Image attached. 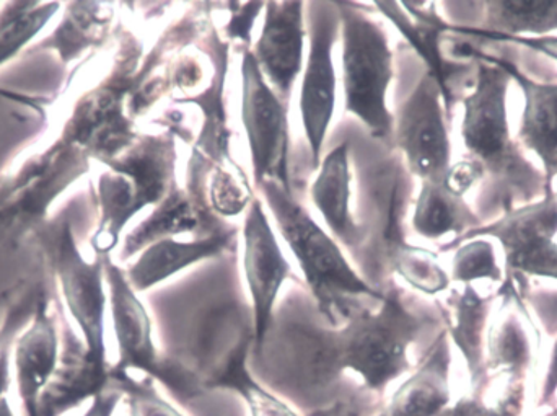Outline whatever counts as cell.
<instances>
[{
	"label": "cell",
	"instance_id": "obj_1",
	"mask_svg": "<svg viewBox=\"0 0 557 416\" xmlns=\"http://www.w3.org/2000/svg\"><path fill=\"white\" fill-rule=\"evenodd\" d=\"M444 326L441 306L437 310L409 309L396 287H389L382 303L354 310L349 319L333 332L305 335V384L310 397L326 394L334 378L352 369L376 394L412 368L408 348L429 329Z\"/></svg>",
	"mask_w": 557,
	"mask_h": 416
},
{
	"label": "cell",
	"instance_id": "obj_2",
	"mask_svg": "<svg viewBox=\"0 0 557 416\" xmlns=\"http://www.w3.org/2000/svg\"><path fill=\"white\" fill-rule=\"evenodd\" d=\"M473 61L476 82L463 98L461 137L468 159L484 172L476 196V215L484 225L512 209L540 201L546 193V176L510 136L507 94L512 78L499 64L484 58L478 46Z\"/></svg>",
	"mask_w": 557,
	"mask_h": 416
},
{
	"label": "cell",
	"instance_id": "obj_3",
	"mask_svg": "<svg viewBox=\"0 0 557 416\" xmlns=\"http://www.w3.org/2000/svg\"><path fill=\"white\" fill-rule=\"evenodd\" d=\"M258 192L267 199L282 237L294 252L327 326H343L354 310L382 303L383 291L357 274L339 245L313 221L294 193L273 180L258 186Z\"/></svg>",
	"mask_w": 557,
	"mask_h": 416
},
{
	"label": "cell",
	"instance_id": "obj_4",
	"mask_svg": "<svg viewBox=\"0 0 557 416\" xmlns=\"http://www.w3.org/2000/svg\"><path fill=\"white\" fill-rule=\"evenodd\" d=\"M95 183L97 229L90 238L94 257H110L124 228L146 206L159 205L176 185L175 134H140L126 150L101 163Z\"/></svg>",
	"mask_w": 557,
	"mask_h": 416
},
{
	"label": "cell",
	"instance_id": "obj_5",
	"mask_svg": "<svg viewBox=\"0 0 557 416\" xmlns=\"http://www.w3.org/2000/svg\"><path fill=\"white\" fill-rule=\"evenodd\" d=\"M94 156L64 131L0 175V247H12L49 219V208L90 172Z\"/></svg>",
	"mask_w": 557,
	"mask_h": 416
},
{
	"label": "cell",
	"instance_id": "obj_6",
	"mask_svg": "<svg viewBox=\"0 0 557 416\" xmlns=\"http://www.w3.org/2000/svg\"><path fill=\"white\" fill-rule=\"evenodd\" d=\"M343 29V82L346 111L370 136L392 147L395 117L388 110L389 84L395 68L388 36L362 3L336 2Z\"/></svg>",
	"mask_w": 557,
	"mask_h": 416
},
{
	"label": "cell",
	"instance_id": "obj_7",
	"mask_svg": "<svg viewBox=\"0 0 557 416\" xmlns=\"http://www.w3.org/2000/svg\"><path fill=\"white\" fill-rule=\"evenodd\" d=\"M32 235L61 290L69 316L78 327L88 358L110 371L104 345V257H94L91 261L84 257L67 212L49 218Z\"/></svg>",
	"mask_w": 557,
	"mask_h": 416
},
{
	"label": "cell",
	"instance_id": "obj_8",
	"mask_svg": "<svg viewBox=\"0 0 557 416\" xmlns=\"http://www.w3.org/2000/svg\"><path fill=\"white\" fill-rule=\"evenodd\" d=\"M356 176L359 179L357 222L366 234L362 254L370 238L373 241L359 267L376 290L383 274L388 273L386 268L392 271L393 258L406 245L403 222L411 205L412 173L401 154H389L388 159L359 160Z\"/></svg>",
	"mask_w": 557,
	"mask_h": 416
},
{
	"label": "cell",
	"instance_id": "obj_9",
	"mask_svg": "<svg viewBox=\"0 0 557 416\" xmlns=\"http://www.w3.org/2000/svg\"><path fill=\"white\" fill-rule=\"evenodd\" d=\"M557 193L546 188L540 201L512 209L490 224L448 242L441 252H450L465 242L494 237L506 254V278L540 277L557 280Z\"/></svg>",
	"mask_w": 557,
	"mask_h": 416
},
{
	"label": "cell",
	"instance_id": "obj_10",
	"mask_svg": "<svg viewBox=\"0 0 557 416\" xmlns=\"http://www.w3.org/2000/svg\"><path fill=\"white\" fill-rule=\"evenodd\" d=\"M448 121L441 87L425 69L398 105L392 136V147L421 182L444 183L451 167Z\"/></svg>",
	"mask_w": 557,
	"mask_h": 416
},
{
	"label": "cell",
	"instance_id": "obj_11",
	"mask_svg": "<svg viewBox=\"0 0 557 416\" xmlns=\"http://www.w3.org/2000/svg\"><path fill=\"white\" fill-rule=\"evenodd\" d=\"M288 105L268 85L253 51L242 61V121L250 144L255 185L268 180L294 193L290 183Z\"/></svg>",
	"mask_w": 557,
	"mask_h": 416
},
{
	"label": "cell",
	"instance_id": "obj_12",
	"mask_svg": "<svg viewBox=\"0 0 557 416\" xmlns=\"http://www.w3.org/2000/svg\"><path fill=\"white\" fill-rule=\"evenodd\" d=\"M310 54L300 91V113L310 147L311 170L321 163V150L336 107L333 48L341 28L336 2H308Z\"/></svg>",
	"mask_w": 557,
	"mask_h": 416
},
{
	"label": "cell",
	"instance_id": "obj_13",
	"mask_svg": "<svg viewBox=\"0 0 557 416\" xmlns=\"http://www.w3.org/2000/svg\"><path fill=\"white\" fill-rule=\"evenodd\" d=\"M382 15L408 39L412 51L424 61L425 69L437 81L444 97L445 111L451 120L455 105L463 97L467 87L476 82V65L468 68V62L450 61L444 52V38L448 23L441 19L434 2H375Z\"/></svg>",
	"mask_w": 557,
	"mask_h": 416
},
{
	"label": "cell",
	"instance_id": "obj_14",
	"mask_svg": "<svg viewBox=\"0 0 557 416\" xmlns=\"http://www.w3.org/2000/svg\"><path fill=\"white\" fill-rule=\"evenodd\" d=\"M245 277L253 297L255 343L253 350L261 348L271 326L274 306L285 281L294 278L290 265L278 248L276 235L264 212L263 203L255 196L248 206L244 228Z\"/></svg>",
	"mask_w": 557,
	"mask_h": 416
},
{
	"label": "cell",
	"instance_id": "obj_15",
	"mask_svg": "<svg viewBox=\"0 0 557 416\" xmlns=\"http://www.w3.org/2000/svg\"><path fill=\"white\" fill-rule=\"evenodd\" d=\"M231 231L234 228L222 222L209 206L206 186L186 185V188H180L176 183L156 209L124 237L120 260L127 261L156 242L186 232L202 238Z\"/></svg>",
	"mask_w": 557,
	"mask_h": 416
},
{
	"label": "cell",
	"instance_id": "obj_16",
	"mask_svg": "<svg viewBox=\"0 0 557 416\" xmlns=\"http://www.w3.org/2000/svg\"><path fill=\"white\" fill-rule=\"evenodd\" d=\"M104 280L110 290L111 319L120 352V359L111 369L123 375L140 371L149 379L159 378L162 358L153 345L149 313L127 281L126 271L111 257H104Z\"/></svg>",
	"mask_w": 557,
	"mask_h": 416
},
{
	"label": "cell",
	"instance_id": "obj_17",
	"mask_svg": "<svg viewBox=\"0 0 557 416\" xmlns=\"http://www.w3.org/2000/svg\"><path fill=\"white\" fill-rule=\"evenodd\" d=\"M61 359L58 320L46 290L39 296L35 314L13 348L16 391L25 416H38L39 397L51 381Z\"/></svg>",
	"mask_w": 557,
	"mask_h": 416
},
{
	"label": "cell",
	"instance_id": "obj_18",
	"mask_svg": "<svg viewBox=\"0 0 557 416\" xmlns=\"http://www.w3.org/2000/svg\"><path fill=\"white\" fill-rule=\"evenodd\" d=\"M304 2H268L263 33L253 51L264 78L287 105L304 64Z\"/></svg>",
	"mask_w": 557,
	"mask_h": 416
},
{
	"label": "cell",
	"instance_id": "obj_19",
	"mask_svg": "<svg viewBox=\"0 0 557 416\" xmlns=\"http://www.w3.org/2000/svg\"><path fill=\"white\" fill-rule=\"evenodd\" d=\"M61 348L58 369L39 397L38 416H64L110 388V371L88 358L85 343L67 322L62 329Z\"/></svg>",
	"mask_w": 557,
	"mask_h": 416
},
{
	"label": "cell",
	"instance_id": "obj_20",
	"mask_svg": "<svg viewBox=\"0 0 557 416\" xmlns=\"http://www.w3.org/2000/svg\"><path fill=\"white\" fill-rule=\"evenodd\" d=\"M350 140H343L324 156L320 173L311 186V199L334 237L346 245L354 260L366 247V234L350 211Z\"/></svg>",
	"mask_w": 557,
	"mask_h": 416
},
{
	"label": "cell",
	"instance_id": "obj_21",
	"mask_svg": "<svg viewBox=\"0 0 557 416\" xmlns=\"http://www.w3.org/2000/svg\"><path fill=\"white\" fill-rule=\"evenodd\" d=\"M483 56L499 64L522 88L525 108L517 137L525 149L532 150L542 160L546 188H552L557 176V84L533 81L510 59L497 58L484 51Z\"/></svg>",
	"mask_w": 557,
	"mask_h": 416
},
{
	"label": "cell",
	"instance_id": "obj_22",
	"mask_svg": "<svg viewBox=\"0 0 557 416\" xmlns=\"http://www.w3.org/2000/svg\"><path fill=\"white\" fill-rule=\"evenodd\" d=\"M497 296H503L504 306L497 313L487 337V372L525 379L535 362L532 319L522 296L510 281L504 280Z\"/></svg>",
	"mask_w": 557,
	"mask_h": 416
},
{
	"label": "cell",
	"instance_id": "obj_23",
	"mask_svg": "<svg viewBox=\"0 0 557 416\" xmlns=\"http://www.w3.org/2000/svg\"><path fill=\"white\" fill-rule=\"evenodd\" d=\"M235 245L237 229L191 242L163 238L140 252L136 264L131 265L126 271L127 281L136 293H144L198 261L235 250Z\"/></svg>",
	"mask_w": 557,
	"mask_h": 416
},
{
	"label": "cell",
	"instance_id": "obj_24",
	"mask_svg": "<svg viewBox=\"0 0 557 416\" xmlns=\"http://www.w3.org/2000/svg\"><path fill=\"white\" fill-rule=\"evenodd\" d=\"M113 2H67L58 25L26 54L55 52L61 64L69 65L90 49H98L110 38L114 22Z\"/></svg>",
	"mask_w": 557,
	"mask_h": 416
},
{
	"label": "cell",
	"instance_id": "obj_25",
	"mask_svg": "<svg viewBox=\"0 0 557 416\" xmlns=\"http://www.w3.org/2000/svg\"><path fill=\"white\" fill-rule=\"evenodd\" d=\"M496 296L483 297L471 284L463 291L451 290L441 306L445 332L451 337L470 371L471 386L480 388L487 379L486 355H484V330Z\"/></svg>",
	"mask_w": 557,
	"mask_h": 416
},
{
	"label": "cell",
	"instance_id": "obj_26",
	"mask_svg": "<svg viewBox=\"0 0 557 416\" xmlns=\"http://www.w3.org/2000/svg\"><path fill=\"white\" fill-rule=\"evenodd\" d=\"M442 330L432 343L428 358L412 378L393 395L382 416H441L450 404V345Z\"/></svg>",
	"mask_w": 557,
	"mask_h": 416
},
{
	"label": "cell",
	"instance_id": "obj_27",
	"mask_svg": "<svg viewBox=\"0 0 557 416\" xmlns=\"http://www.w3.org/2000/svg\"><path fill=\"white\" fill-rule=\"evenodd\" d=\"M484 12L473 28H457L471 41L496 42L499 39L533 35L536 38L557 29L556 0H507V2H481Z\"/></svg>",
	"mask_w": 557,
	"mask_h": 416
},
{
	"label": "cell",
	"instance_id": "obj_28",
	"mask_svg": "<svg viewBox=\"0 0 557 416\" xmlns=\"http://www.w3.org/2000/svg\"><path fill=\"white\" fill-rule=\"evenodd\" d=\"M481 225L483 221L465 201V196L455 195L445 183L422 182L412 216L416 234L431 241L447 234H455L458 238Z\"/></svg>",
	"mask_w": 557,
	"mask_h": 416
},
{
	"label": "cell",
	"instance_id": "obj_29",
	"mask_svg": "<svg viewBox=\"0 0 557 416\" xmlns=\"http://www.w3.org/2000/svg\"><path fill=\"white\" fill-rule=\"evenodd\" d=\"M61 7V2H0V68L15 59Z\"/></svg>",
	"mask_w": 557,
	"mask_h": 416
},
{
	"label": "cell",
	"instance_id": "obj_30",
	"mask_svg": "<svg viewBox=\"0 0 557 416\" xmlns=\"http://www.w3.org/2000/svg\"><path fill=\"white\" fill-rule=\"evenodd\" d=\"M251 345L253 343H245V345L238 346L225 359L224 365L218 369V372L212 376L209 386L211 388L215 386V388H228L237 391L247 401L253 416H297L287 405L282 404L277 397H274L270 391L261 388L251 378L247 365H245V358H247L248 352H251Z\"/></svg>",
	"mask_w": 557,
	"mask_h": 416
},
{
	"label": "cell",
	"instance_id": "obj_31",
	"mask_svg": "<svg viewBox=\"0 0 557 416\" xmlns=\"http://www.w3.org/2000/svg\"><path fill=\"white\" fill-rule=\"evenodd\" d=\"M41 283H25L12 294L0 320V399L7 397L12 381L13 348L35 314L41 296Z\"/></svg>",
	"mask_w": 557,
	"mask_h": 416
},
{
	"label": "cell",
	"instance_id": "obj_32",
	"mask_svg": "<svg viewBox=\"0 0 557 416\" xmlns=\"http://www.w3.org/2000/svg\"><path fill=\"white\" fill-rule=\"evenodd\" d=\"M253 198V189L237 162L212 166L208 176V203L215 215L235 218Z\"/></svg>",
	"mask_w": 557,
	"mask_h": 416
},
{
	"label": "cell",
	"instance_id": "obj_33",
	"mask_svg": "<svg viewBox=\"0 0 557 416\" xmlns=\"http://www.w3.org/2000/svg\"><path fill=\"white\" fill-rule=\"evenodd\" d=\"M392 271L421 293L435 296L450 287V278L438 264V257L428 248L406 244L393 258Z\"/></svg>",
	"mask_w": 557,
	"mask_h": 416
},
{
	"label": "cell",
	"instance_id": "obj_34",
	"mask_svg": "<svg viewBox=\"0 0 557 416\" xmlns=\"http://www.w3.org/2000/svg\"><path fill=\"white\" fill-rule=\"evenodd\" d=\"M451 280L471 284L478 280H504L503 270L497 264L496 248L490 241L473 238L457 248L451 268Z\"/></svg>",
	"mask_w": 557,
	"mask_h": 416
},
{
	"label": "cell",
	"instance_id": "obj_35",
	"mask_svg": "<svg viewBox=\"0 0 557 416\" xmlns=\"http://www.w3.org/2000/svg\"><path fill=\"white\" fill-rule=\"evenodd\" d=\"M110 388L126 395L131 416H182L172 405L166 404L152 386V379L136 381L129 375L110 369Z\"/></svg>",
	"mask_w": 557,
	"mask_h": 416
},
{
	"label": "cell",
	"instance_id": "obj_36",
	"mask_svg": "<svg viewBox=\"0 0 557 416\" xmlns=\"http://www.w3.org/2000/svg\"><path fill=\"white\" fill-rule=\"evenodd\" d=\"M231 10V19H228L225 33H227L231 41L238 42L244 46V52L250 51L248 46L251 45V29L255 28L258 15L261 9L267 7L264 2H227L224 3Z\"/></svg>",
	"mask_w": 557,
	"mask_h": 416
},
{
	"label": "cell",
	"instance_id": "obj_37",
	"mask_svg": "<svg viewBox=\"0 0 557 416\" xmlns=\"http://www.w3.org/2000/svg\"><path fill=\"white\" fill-rule=\"evenodd\" d=\"M483 179V169L474 160L465 159L448 169L444 183L455 195L465 196L473 188L474 183H481Z\"/></svg>",
	"mask_w": 557,
	"mask_h": 416
},
{
	"label": "cell",
	"instance_id": "obj_38",
	"mask_svg": "<svg viewBox=\"0 0 557 416\" xmlns=\"http://www.w3.org/2000/svg\"><path fill=\"white\" fill-rule=\"evenodd\" d=\"M0 100L9 101V103L22 105L28 110L35 111L38 117L45 118V107L51 103V98L41 97V95L20 94L15 90H7L0 88Z\"/></svg>",
	"mask_w": 557,
	"mask_h": 416
},
{
	"label": "cell",
	"instance_id": "obj_39",
	"mask_svg": "<svg viewBox=\"0 0 557 416\" xmlns=\"http://www.w3.org/2000/svg\"><path fill=\"white\" fill-rule=\"evenodd\" d=\"M121 399L123 394L117 389L108 388L91 401L90 408L82 416H113Z\"/></svg>",
	"mask_w": 557,
	"mask_h": 416
},
{
	"label": "cell",
	"instance_id": "obj_40",
	"mask_svg": "<svg viewBox=\"0 0 557 416\" xmlns=\"http://www.w3.org/2000/svg\"><path fill=\"white\" fill-rule=\"evenodd\" d=\"M499 41H512L519 46H527L532 51L542 52L548 58L557 61V36H542V38H529V36H520V38H506ZM496 41V42H499Z\"/></svg>",
	"mask_w": 557,
	"mask_h": 416
},
{
	"label": "cell",
	"instance_id": "obj_41",
	"mask_svg": "<svg viewBox=\"0 0 557 416\" xmlns=\"http://www.w3.org/2000/svg\"><path fill=\"white\" fill-rule=\"evenodd\" d=\"M557 391V340L555 346H553L552 358H549L548 369L545 372V379H543L542 394H540V405H546L553 397H555Z\"/></svg>",
	"mask_w": 557,
	"mask_h": 416
},
{
	"label": "cell",
	"instance_id": "obj_42",
	"mask_svg": "<svg viewBox=\"0 0 557 416\" xmlns=\"http://www.w3.org/2000/svg\"><path fill=\"white\" fill-rule=\"evenodd\" d=\"M0 416H15L7 397L0 399Z\"/></svg>",
	"mask_w": 557,
	"mask_h": 416
}]
</instances>
